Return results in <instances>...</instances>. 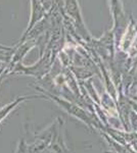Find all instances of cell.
Here are the masks:
<instances>
[{"label": "cell", "instance_id": "cell-1", "mask_svg": "<svg viewBox=\"0 0 137 153\" xmlns=\"http://www.w3.org/2000/svg\"><path fill=\"white\" fill-rule=\"evenodd\" d=\"M21 100H22V99H17L16 101H14V102L10 103V104H8V105L4 106V107L2 108V109H0V123H1L2 120H3V118L5 117L7 114H8L9 111H10V110L12 109V108H13L14 106H16V105L17 103H19Z\"/></svg>", "mask_w": 137, "mask_h": 153}, {"label": "cell", "instance_id": "cell-2", "mask_svg": "<svg viewBox=\"0 0 137 153\" xmlns=\"http://www.w3.org/2000/svg\"><path fill=\"white\" fill-rule=\"evenodd\" d=\"M0 49H3V50H7L8 48H6V47H2V46H0Z\"/></svg>", "mask_w": 137, "mask_h": 153}]
</instances>
